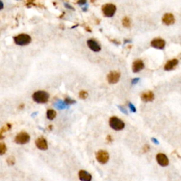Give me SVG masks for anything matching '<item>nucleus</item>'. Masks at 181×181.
Masks as SVG:
<instances>
[{
    "label": "nucleus",
    "instance_id": "obj_1",
    "mask_svg": "<svg viewBox=\"0 0 181 181\" xmlns=\"http://www.w3.org/2000/svg\"><path fill=\"white\" fill-rule=\"evenodd\" d=\"M49 94L44 91H38L33 94V99L37 103H46L49 100Z\"/></svg>",
    "mask_w": 181,
    "mask_h": 181
},
{
    "label": "nucleus",
    "instance_id": "obj_2",
    "mask_svg": "<svg viewBox=\"0 0 181 181\" xmlns=\"http://www.w3.org/2000/svg\"><path fill=\"white\" fill-rule=\"evenodd\" d=\"M109 125L112 130L116 131H120L125 128V123L122 120L115 116L111 117L109 119Z\"/></svg>",
    "mask_w": 181,
    "mask_h": 181
},
{
    "label": "nucleus",
    "instance_id": "obj_3",
    "mask_svg": "<svg viewBox=\"0 0 181 181\" xmlns=\"http://www.w3.org/2000/svg\"><path fill=\"white\" fill-rule=\"evenodd\" d=\"M14 43L18 45L24 46L30 43V41H31V37H30V35H27V34L22 33L14 37Z\"/></svg>",
    "mask_w": 181,
    "mask_h": 181
},
{
    "label": "nucleus",
    "instance_id": "obj_4",
    "mask_svg": "<svg viewBox=\"0 0 181 181\" xmlns=\"http://www.w3.org/2000/svg\"><path fill=\"white\" fill-rule=\"evenodd\" d=\"M116 6L113 4H105L102 6V12H103L104 17H112L116 12Z\"/></svg>",
    "mask_w": 181,
    "mask_h": 181
},
{
    "label": "nucleus",
    "instance_id": "obj_5",
    "mask_svg": "<svg viewBox=\"0 0 181 181\" xmlns=\"http://www.w3.org/2000/svg\"><path fill=\"white\" fill-rule=\"evenodd\" d=\"M96 159L100 164H105L109 161V154L106 151L99 150V151L96 152Z\"/></svg>",
    "mask_w": 181,
    "mask_h": 181
},
{
    "label": "nucleus",
    "instance_id": "obj_6",
    "mask_svg": "<svg viewBox=\"0 0 181 181\" xmlns=\"http://www.w3.org/2000/svg\"><path fill=\"white\" fill-rule=\"evenodd\" d=\"M30 141V135L27 132H21L16 136L15 142L19 144H25Z\"/></svg>",
    "mask_w": 181,
    "mask_h": 181
},
{
    "label": "nucleus",
    "instance_id": "obj_7",
    "mask_svg": "<svg viewBox=\"0 0 181 181\" xmlns=\"http://www.w3.org/2000/svg\"><path fill=\"white\" fill-rule=\"evenodd\" d=\"M120 79V74L117 71H112L107 74V79L109 84H114L118 83Z\"/></svg>",
    "mask_w": 181,
    "mask_h": 181
},
{
    "label": "nucleus",
    "instance_id": "obj_8",
    "mask_svg": "<svg viewBox=\"0 0 181 181\" xmlns=\"http://www.w3.org/2000/svg\"><path fill=\"white\" fill-rule=\"evenodd\" d=\"M157 163L163 167H166L169 164V159L167 156L163 153H159L156 156Z\"/></svg>",
    "mask_w": 181,
    "mask_h": 181
},
{
    "label": "nucleus",
    "instance_id": "obj_9",
    "mask_svg": "<svg viewBox=\"0 0 181 181\" xmlns=\"http://www.w3.org/2000/svg\"><path fill=\"white\" fill-rule=\"evenodd\" d=\"M151 46L156 49L163 50L166 46V42L161 38H155L151 42Z\"/></svg>",
    "mask_w": 181,
    "mask_h": 181
},
{
    "label": "nucleus",
    "instance_id": "obj_10",
    "mask_svg": "<svg viewBox=\"0 0 181 181\" xmlns=\"http://www.w3.org/2000/svg\"><path fill=\"white\" fill-rule=\"evenodd\" d=\"M163 24L166 26H171L175 23V17L173 14L166 13L162 17Z\"/></svg>",
    "mask_w": 181,
    "mask_h": 181
},
{
    "label": "nucleus",
    "instance_id": "obj_11",
    "mask_svg": "<svg viewBox=\"0 0 181 181\" xmlns=\"http://www.w3.org/2000/svg\"><path fill=\"white\" fill-rule=\"evenodd\" d=\"M144 68V64L141 60H137L132 63V71L134 73H138Z\"/></svg>",
    "mask_w": 181,
    "mask_h": 181
},
{
    "label": "nucleus",
    "instance_id": "obj_12",
    "mask_svg": "<svg viewBox=\"0 0 181 181\" xmlns=\"http://www.w3.org/2000/svg\"><path fill=\"white\" fill-rule=\"evenodd\" d=\"M35 145H36V146L39 149L43 150V151H45L48 148L47 141L43 137L37 138L36 141H35Z\"/></svg>",
    "mask_w": 181,
    "mask_h": 181
},
{
    "label": "nucleus",
    "instance_id": "obj_13",
    "mask_svg": "<svg viewBox=\"0 0 181 181\" xmlns=\"http://www.w3.org/2000/svg\"><path fill=\"white\" fill-rule=\"evenodd\" d=\"M87 45L88 47L90 48V50L94 52H96V53L101 51V50L100 45L96 40H93V39H90V40L87 41Z\"/></svg>",
    "mask_w": 181,
    "mask_h": 181
},
{
    "label": "nucleus",
    "instance_id": "obj_14",
    "mask_svg": "<svg viewBox=\"0 0 181 181\" xmlns=\"http://www.w3.org/2000/svg\"><path fill=\"white\" fill-rule=\"evenodd\" d=\"M141 101L144 102H151L154 100V94L152 91H147V92L142 93L141 95Z\"/></svg>",
    "mask_w": 181,
    "mask_h": 181
},
{
    "label": "nucleus",
    "instance_id": "obj_15",
    "mask_svg": "<svg viewBox=\"0 0 181 181\" xmlns=\"http://www.w3.org/2000/svg\"><path fill=\"white\" fill-rule=\"evenodd\" d=\"M79 178L81 181H91L92 176L89 172L84 170H81L79 172Z\"/></svg>",
    "mask_w": 181,
    "mask_h": 181
},
{
    "label": "nucleus",
    "instance_id": "obj_16",
    "mask_svg": "<svg viewBox=\"0 0 181 181\" xmlns=\"http://www.w3.org/2000/svg\"><path fill=\"white\" fill-rule=\"evenodd\" d=\"M178 60L177 59H172V60L168 61L164 65V69L166 71H171L178 65Z\"/></svg>",
    "mask_w": 181,
    "mask_h": 181
},
{
    "label": "nucleus",
    "instance_id": "obj_17",
    "mask_svg": "<svg viewBox=\"0 0 181 181\" xmlns=\"http://www.w3.org/2000/svg\"><path fill=\"white\" fill-rule=\"evenodd\" d=\"M57 115V112L56 111L53 110V109H49V110H48L47 111V118L49 120H52L55 119V117H56Z\"/></svg>",
    "mask_w": 181,
    "mask_h": 181
},
{
    "label": "nucleus",
    "instance_id": "obj_18",
    "mask_svg": "<svg viewBox=\"0 0 181 181\" xmlns=\"http://www.w3.org/2000/svg\"><path fill=\"white\" fill-rule=\"evenodd\" d=\"M122 24H123V26L125 27V28H130L131 27V20L130 18L128 17H124L122 20Z\"/></svg>",
    "mask_w": 181,
    "mask_h": 181
},
{
    "label": "nucleus",
    "instance_id": "obj_19",
    "mask_svg": "<svg viewBox=\"0 0 181 181\" xmlns=\"http://www.w3.org/2000/svg\"><path fill=\"white\" fill-rule=\"evenodd\" d=\"M6 151V146L4 142L0 143V156L4 155Z\"/></svg>",
    "mask_w": 181,
    "mask_h": 181
},
{
    "label": "nucleus",
    "instance_id": "obj_20",
    "mask_svg": "<svg viewBox=\"0 0 181 181\" xmlns=\"http://www.w3.org/2000/svg\"><path fill=\"white\" fill-rule=\"evenodd\" d=\"M79 97L81 99H84V100L87 99L88 97V93L85 91H80L79 94Z\"/></svg>",
    "mask_w": 181,
    "mask_h": 181
},
{
    "label": "nucleus",
    "instance_id": "obj_21",
    "mask_svg": "<svg viewBox=\"0 0 181 181\" xmlns=\"http://www.w3.org/2000/svg\"><path fill=\"white\" fill-rule=\"evenodd\" d=\"M6 162H7V164L9 165V166H13V165L15 164V163H16L15 158H14V156H12L8 157V159H7V160H6Z\"/></svg>",
    "mask_w": 181,
    "mask_h": 181
},
{
    "label": "nucleus",
    "instance_id": "obj_22",
    "mask_svg": "<svg viewBox=\"0 0 181 181\" xmlns=\"http://www.w3.org/2000/svg\"><path fill=\"white\" fill-rule=\"evenodd\" d=\"M64 103H65V104H67V105H72V104L76 103V101L69 98H66L65 100H64Z\"/></svg>",
    "mask_w": 181,
    "mask_h": 181
},
{
    "label": "nucleus",
    "instance_id": "obj_23",
    "mask_svg": "<svg viewBox=\"0 0 181 181\" xmlns=\"http://www.w3.org/2000/svg\"><path fill=\"white\" fill-rule=\"evenodd\" d=\"M150 150V146L149 144H145L143 146L142 149H141V151H142V153H146V152H148Z\"/></svg>",
    "mask_w": 181,
    "mask_h": 181
},
{
    "label": "nucleus",
    "instance_id": "obj_24",
    "mask_svg": "<svg viewBox=\"0 0 181 181\" xmlns=\"http://www.w3.org/2000/svg\"><path fill=\"white\" fill-rule=\"evenodd\" d=\"M128 106H129V107H130L131 112H136V111H137V110H136V107H134V105H133V104L131 103H128Z\"/></svg>",
    "mask_w": 181,
    "mask_h": 181
},
{
    "label": "nucleus",
    "instance_id": "obj_25",
    "mask_svg": "<svg viewBox=\"0 0 181 181\" xmlns=\"http://www.w3.org/2000/svg\"><path fill=\"white\" fill-rule=\"evenodd\" d=\"M118 108L120 109V110L122 112H123V113L124 114H125V115H128V111H127V110L125 108V107H123V106H118Z\"/></svg>",
    "mask_w": 181,
    "mask_h": 181
},
{
    "label": "nucleus",
    "instance_id": "obj_26",
    "mask_svg": "<svg viewBox=\"0 0 181 181\" xmlns=\"http://www.w3.org/2000/svg\"><path fill=\"white\" fill-rule=\"evenodd\" d=\"M77 4L79 5H81V6L85 5L86 4H87V0H79L77 1Z\"/></svg>",
    "mask_w": 181,
    "mask_h": 181
},
{
    "label": "nucleus",
    "instance_id": "obj_27",
    "mask_svg": "<svg viewBox=\"0 0 181 181\" xmlns=\"http://www.w3.org/2000/svg\"><path fill=\"white\" fill-rule=\"evenodd\" d=\"M139 80H140L139 79V78H134L132 80V84H134H134H137L138 82L139 81Z\"/></svg>",
    "mask_w": 181,
    "mask_h": 181
},
{
    "label": "nucleus",
    "instance_id": "obj_28",
    "mask_svg": "<svg viewBox=\"0 0 181 181\" xmlns=\"http://www.w3.org/2000/svg\"><path fill=\"white\" fill-rule=\"evenodd\" d=\"M151 139V141L153 143H154V144H159V141H158V139H156V138L152 137Z\"/></svg>",
    "mask_w": 181,
    "mask_h": 181
},
{
    "label": "nucleus",
    "instance_id": "obj_29",
    "mask_svg": "<svg viewBox=\"0 0 181 181\" xmlns=\"http://www.w3.org/2000/svg\"><path fill=\"white\" fill-rule=\"evenodd\" d=\"M106 140L108 141V142H112V138L111 137V135H107L106 137Z\"/></svg>",
    "mask_w": 181,
    "mask_h": 181
},
{
    "label": "nucleus",
    "instance_id": "obj_30",
    "mask_svg": "<svg viewBox=\"0 0 181 181\" xmlns=\"http://www.w3.org/2000/svg\"><path fill=\"white\" fill-rule=\"evenodd\" d=\"M4 8V4L1 0H0V10H1Z\"/></svg>",
    "mask_w": 181,
    "mask_h": 181
},
{
    "label": "nucleus",
    "instance_id": "obj_31",
    "mask_svg": "<svg viewBox=\"0 0 181 181\" xmlns=\"http://www.w3.org/2000/svg\"><path fill=\"white\" fill-rule=\"evenodd\" d=\"M65 6L66 7H68V8H69V9H73L72 7H71V6H69V5H68L67 4H65Z\"/></svg>",
    "mask_w": 181,
    "mask_h": 181
},
{
    "label": "nucleus",
    "instance_id": "obj_32",
    "mask_svg": "<svg viewBox=\"0 0 181 181\" xmlns=\"http://www.w3.org/2000/svg\"><path fill=\"white\" fill-rule=\"evenodd\" d=\"M86 30H89V32H91V30L90 29V28H89V27H87V28H86Z\"/></svg>",
    "mask_w": 181,
    "mask_h": 181
},
{
    "label": "nucleus",
    "instance_id": "obj_33",
    "mask_svg": "<svg viewBox=\"0 0 181 181\" xmlns=\"http://www.w3.org/2000/svg\"><path fill=\"white\" fill-rule=\"evenodd\" d=\"M91 2H93V1H94L95 0H91Z\"/></svg>",
    "mask_w": 181,
    "mask_h": 181
}]
</instances>
